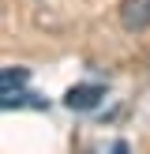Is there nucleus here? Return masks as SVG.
Returning <instances> with one entry per match:
<instances>
[{
    "mask_svg": "<svg viewBox=\"0 0 150 154\" xmlns=\"http://www.w3.org/2000/svg\"><path fill=\"white\" fill-rule=\"evenodd\" d=\"M112 154H128V147H124V143H116V147H112Z\"/></svg>",
    "mask_w": 150,
    "mask_h": 154,
    "instance_id": "7ed1b4c3",
    "label": "nucleus"
},
{
    "mask_svg": "<svg viewBox=\"0 0 150 154\" xmlns=\"http://www.w3.org/2000/svg\"><path fill=\"white\" fill-rule=\"evenodd\" d=\"M101 98H105V87H98V83H82V87H71L64 94V105H68V109H94Z\"/></svg>",
    "mask_w": 150,
    "mask_h": 154,
    "instance_id": "f257e3e1",
    "label": "nucleus"
},
{
    "mask_svg": "<svg viewBox=\"0 0 150 154\" xmlns=\"http://www.w3.org/2000/svg\"><path fill=\"white\" fill-rule=\"evenodd\" d=\"M120 23L128 30H146L150 26V0H124L120 4Z\"/></svg>",
    "mask_w": 150,
    "mask_h": 154,
    "instance_id": "f03ea898",
    "label": "nucleus"
}]
</instances>
